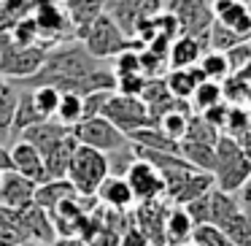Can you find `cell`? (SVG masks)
<instances>
[{
  "label": "cell",
  "mask_w": 251,
  "mask_h": 246,
  "mask_svg": "<svg viewBox=\"0 0 251 246\" xmlns=\"http://www.w3.org/2000/svg\"><path fill=\"white\" fill-rule=\"evenodd\" d=\"M103 119H108L116 130H122L127 138L130 133L141 130V127H151V116H149V109L141 98H130V95H119L111 92L108 100H105L103 111H100Z\"/></svg>",
  "instance_id": "5b68a950"
},
{
  "label": "cell",
  "mask_w": 251,
  "mask_h": 246,
  "mask_svg": "<svg viewBox=\"0 0 251 246\" xmlns=\"http://www.w3.org/2000/svg\"><path fill=\"white\" fill-rule=\"evenodd\" d=\"M213 152H216V168H213L216 190L227 192V195H238L240 187L251 179V157L229 136H219Z\"/></svg>",
  "instance_id": "6da1fadb"
},
{
  "label": "cell",
  "mask_w": 251,
  "mask_h": 246,
  "mask_svg": "<svg viewBox=\"0 0 251 246\" xmlns=\"http://www.w3.org/2000/svg\"><path fill=\"white\" fill-rule=\"evenodd\" d=\"M84 119V103H81V98L78 95H73V92H65L60 98V106H57V114H54V122H60V125H65V127H76L78 122Z\"/></svg>",
  "instance_id": "484cf974"
},
{
  "label": "cell",
  "mask_w": 251,
  "mask_h": 246,
  "mask_svg": "<svg viewBox=\"0 0 251 246\" xmlns=\"http://www.w3.org/2000/svg\"><path fill=\"white\" fill-rule=\"evenodd\" d=\"M114 73L116 79L119 76H132V73H141V57H138V49L135 46H130V49H125L122 55H116L114 60ZM143 76V73H141Z\"/></svg>",
  "instance_id": "e575fe53"
},
{
  "label": "cell",
  "mask_w": 251,
  "mask_h": 246,
  "mask_svg": "<svg viewBox=\"0 0 251 246\" xmlns=\"http://www.w3.org/2000/svg\"><path fill=\"white\" fill-rule=\"evenodd\" d=\"M30 98H33V106L38 109V114L44 119H54L62 92L51 84H41V87H30Z\"/></svg>",
  "instance_id": "cb8c5ba5"
},
{
  "label": "cell",
  "mask_w": 251,
  "mask_h": 246,
  "mask_svg": "<svg viewBox=\"0 0 251 246\" xmlns=\"http://www.w3.org/2000/svg\"><path fill=\"white\" fill-rule=\"evenodd\" d=\"M219 230L232 241V246H251V219L246 217L243 211L227 217L219 224Z\"/></svg>",
  "instance_id": "603a6c76"
},
{
  "label": "cell",
  "mask_w": 251,
  "mask_h": 246,
  "mask_svg": "<svg viewBox=\"0 0 251 246\" xmlns=\"http://www.w3.org/2000/svg\"><path fill=\"white\" fill-rule=\"evenodd\" d=\"M125 179H127V184H130L135 200H141V203L157 200L159 195H165V181H162V176H159L157 168H151L146 160H138V157H135V163L127 168Z\"/></svg>",
  "instance_id": "ba28073f"
},
{
  "label": "cell",
  "mask_w": 251,
  "mask_h": 246,
  "mask_svg": "<svg viewBox=\"0 0 251 246\" xmlns=\"http://www.w3.org/2000/svg\"><path fill=\"white\" fill-rule=\"evenodd\" d=\"M173 17L181 25V35H202L208 33L213 22V11L208 8V0H173L170 3Z\"/></svg>",
  "instance_id": "52a82bcc"
},
{
  "label": "cell",
  "mask_w": 251,
  "mask_h": 246,
  "mask_svg": "<svg viewBox=\"0 0 251 246\" xmlns=\"http://www.w3.org/2000/svg\"><path fill=\"white\" fill-rule=\"evenodd\" d=\"M76 38L84 41V49L95 57V60H103V57H116L125 49H130V38L119 30V25L108 17V14H100L92 25H89L84 33H78Z\"/></svg>",
  "instance_id": "277c9868"
},
{
  "label": "cell",
  "mask_w": 251,
  "mask_h": 246,
  "mask_svg": "<svg viewBox=\"0 0 251 246\" xmlns=\"http://www.w3.org/2000/svg\"><path fill=\"white\" fill-rule=\"evenodd\" d=\"M108 95H111V92H92V95H87V98H81V103H84V119L100 116V111H103Z\"/></svg>",
  "instance_id": "ab89813d"
},
{
  "label": "cell",
  "mask_w": 251,
  "mask_h": 246,
  "mask_svg": "<svg viewBox=\"0 0 251 246\" xmlns=\"http://www.w3.org/2000/svg\"><path fill=\"white\" fill-rule=\"evenodd\" d=\"M11 160H14V170L22 173L25 179H30L33 184H44L46 179V168H44V157L35 146H30L27 141H17L11 149Z\"/></svg>",
  "instance_id": "5bb4252c"
},
{
  "label": "cell",
  "mask_w": 251,
  "mask_h": 246,
  "mask_svg": "<svg viewBox=\"0 0 251 246\" xmlns=\"http://www.w3.org/2000/svg\"><path fill=\"white\" fill-rule=\"evenodd\" d=\"M65 136H71V127L60 125V122H54V119H46V122H41V125L27 127V130L22 133V141H27L30 146H35L41 152V157H44V154L49 152L51 146H57Z\"/></svg>",
  "instance_id": "2e32d148"
},
{
  "label": "cell",
  "mask_w": 251,
  "mask_h": 246,
  "mask_svg": "<svg viewBox=\"0 0 251 246\" xmlns=\"http://www.w3.org/2000/svg\"><path fill=\"white\" fill-rule=\"evenodd\" d=\"M35 187L30 179H25L22 173L11 170V173H0V206L14 208V211H25L33 206Z\"/></svg>",
  "instance_id": "30bf717a"
},
{
  "label": "cell",
  "mask_w": 251,
  "mask_h": 246,
  "mask_svg": "<svg viewBox=\"0 0 251 246\" xmlns=\"http://www.w3.org/2000/svg\"><path fill=\"white\" fill-rule=\"evenodd\" d=\"M197 65L202 68V73H205L208 82H219V84H222L224 79L232 76L229 62H227V57H224L222 52H211V49H208L205 55L200 57V62H197Z\"/></svg>",
  "instance_id": "83f0119b"
},
{
  "label": "cell",
  "mask_w": 251,
  "mask_h": 246,
  "mask_svg": "<svg viewBox=\"0 0 251 246\" xmlns=\"http://www.w3.org/2000/svg\"><path fill=\"white\" fill-rule=\"evenodd\" d=\"M41 122H46V119L38 114V109L33 106V98H30V89H27V92L19 95L17 111H14V122H11V133H14V136H22L27 127L41 125Z\"/></svg>",
  "instance_id": "7402d4cb"
},
{
  "label": "cell",
  "mask_w": 251,
  "mask_h": 246,
  "mask_svg": "<svg viewBox=\"0 0 251 246\" xmlns=\"http://www.w3.org/2000/svg\"><path fill=\"white\" fill-rule=\"evenodd\" d=\"M17 103H19L17 84L8 82L6 92L0 95V136L11 133V122H14V111H17Z\"/></svg>",
  "instance_id": "1f68e13d"
},
{
  "label": "cell",
  "mask_w": 251,
  "mask_h": 246,
  "mask_svg": "<svg viewBox=\"0 0 251 246\" xmlns=\"http://www.w3.org/2000/svg\"><path fill=\"white\" fill-rule=\"evenodd\" d=\"M0 44V76L11 79V82H25L33 79L46 62L44 46H19L11 41V35H3Z\"/></svg>",
  "instance_id": "3957f363"
},
{
  "label": "cell",
  "mask_w": 251,
  "mask_h": 246,
  "mask_svg": "<svg viewBox=\"0 0 251 246\" xmlns=\"http://www.w3.org/2000/svg\"><path fill=\"white\" fill-rule=\"evenodd\" d=\"M211 11L219 25L229 27L246 41L251 38V6L246 0H213Z\"/></svg>",
  "instance_id": "9c48e42d"
},
{
  "label": "cell",
  "mask_w": 251,
  "mask_h": 246,
  "mask_svg": "<svg viewBox=\"0 0 251 246\" xmlns=\"http://www.w3.org/2000/svg\"><path fill=\"white\" fill-rule=\"evenodd\" d=\"M135 3H141V0H135Z\"/></svg>",
  "instance_id": "f907efd6"
},
{
  "label": "cell",
  "mask_w": 251,
  "mask_h": 246,
  "mask_svg": "<svg viewBox=\"0 0 251 246\" xmlns=\"http://www.w3.org/2000/svg\"><path fill=\"white\" fill-rule=\"evenodd\" d=\"M240 41H246V38H240L238 33H232L229 27H224V25H219L216 19L211 22V27H208V46H211V52H229L232 46H238Z\"/></svg>",
  "instance_id": "f546056e"
},
{
  "label": "cell",
  "mask_w": 251,
  "mask_h": 246,
  "mask_svg": "<svg viewBox=\"0 0 251 246\" xmlns=\"http://www.w3.org/2000/svg\"><path fill=\"white\" fill-rule=\"evenodd\" d=\"M181 246H197V244H195V241H186V244H181Z\"/></svg>",
  "instance_id": "c3c4849f"
},
{
  "label": "cell",
  "mask_w": 251,
  "mask_h": 246,
  "mask_svg": "<svg viewBox=\"0 0 251 246\" xmlns=\"http://www.w3.org/2000/svg\"><path fill=\"white\" fill-rule=\"evenodd\" d=\"M30 17H33V22L38 25L41 35H51V38H57V41H62V33L71 27L65 8H62L57 0H35Z\"/></svg>",
  "instance_id": "8fae6325"
},
{
  "label": "cell",
  "mask_w": 251,
  "mask_h": 246,
  "mask_svg": "<svg viewBox=\"0 0 251 246\" xmlns=\"http://www.w3.org/2000/svg\"><path fill=\"white\" fill-rule=\"evenodd\" d=\"M95 197L100 200V206L111 208V211H127V208H132V203H135V195H132L127 179L125 176H111V173L100 181Z\"/></svg>",
  "instance_id": "7c38bea8"
},
{
  "label": "cell",
  "mask_w": 251,
  "mask_h": 246,
  "mask_svg": "<svg viewBox=\"0 0 251 246\" xmlns=\"http://www.w3.org/2000/svg\"><path fill=\"white\" fill-rule=\"evenodd\" d=\"M246 3H249V6H251V0H246Z\"/></svg>",
  "instance_id": "681fc988"
},
{
  "label": "cell",
  "mask_w": 251,
  "mask_h": 246,
  "mask_svg": "<svg viewBox=\"0 0 251 246\" xmlns=\"http://www.w3.org/2000/svg\"><path fill=\"white\" fill-rule=\"evenodd\" d=\"M178 154L192 165L195 170H202V173H211L216 168V152L213 146H205V143H192V141H181Z\"/></svg>",
  "instance_id": "44dd1931"
},
{
  "label": "cell",
  "mask_w": 251,
  "mask_h": 246,
  "mask_svg": "<svg viewBox=\"0 0 251 246\" xmlns=\"http://www.w3.org/2000/svg\"><path fill=\"white\" fill-rule=\"evenodd\" d=\"M116 246H151V244H149V238L138 227H130L119 235V244Z\"/></svg>",
  "instance_id": "b9f144b4"
},
{
  "label": "cell",
  "mask_w": 251,
  "mask_h": 246,
  "mask_svg": "<svg viewBox=\"0 0 251 246\" xmlns=\"http://www.w3.org/2000/svg\"><path fill=\"white\" fill-rule=\"evenodd\" d=\"M25 241H27V235H25L22 230L0 222V246H19V244H25Z\"/></svg>",
  "instance_id": "60d3db41"
},
{
  "label": "cell",
  "mask_w": 251,
  "mask_h": 246,
  "mask_svg": "<svg viewBox=\"0 0 251 246\" xmlns=\"http://www.w3.org/2000/svg\"><path fill=\"white\" fill-rule=\"evenodd\" d=\"M105 3L108 0H65V14H68V22H71L73 33H84L100 14H105Z\"/></svg>",
  "instance_id": "e0dca14e"
},
{
  "label": "cell",
  "mask_w": 251,
  "mask_h": 246,
  "mask_svg": "<svg viewBox=\"0 0 251 246\" xmlns=\"http://www.w3.org/2000/svg\"><path fill=\"white\" fill-rule=\"evenodd\" d=\"M157 127L165 133L168 138L173 141H184L186 138V130H189V111L184 109H173V111H165L162 116L157 119Z\"/></svg>",
  "instance_id": "d4e9b609"
},
{
  "label": "cell",
  "mask_w": 251,
  "mask_h": 246,
  "mask_svg": "<svg viewBox=\"0 0 251 246\" xmlns=\"http://www.w3.org/2000/svg\"><path fill=\"white\" fill-rule=\"evenodd\" d=\"M232 76H235V79H238V82H243V84H246V87H251V60H249V62H246V65H243V68H240V71H235V73H232Z\"/></svg>",
  "instance_id": "f6af8a7d"
},
{
  "label": "cell",
  "mask_w": 251,
  "mask_h": 246,
  "mask_svg": "<svg viewBox=\"0 0 251 246\" xmlns=\"http://www.w3.org/2000/svg\"><path fill=\"white\" fill-rule=\"evenodd\" d=\"M222 103V84L219 82H202L195 87V92H192L189 98V106L192 111H197V114H202V111H208L211 106Z\"/></svg>",
  "instance_id": "4316f807"
},
{
  "label": "cell",
  "mask_w": 251,
  "mask_h": 246,
  "mask_svg": "<svg viewBox=\"0 0 251 246\" xmlns=\"http://www.w3.org/2000/svg\"><path fill=\"white\" fill-rule=\"evenodd\" d=\"M146 76H141V73H132V76H119L116 79V89L114 92L119 95H130V98H141L143 89H146Z\"/></svg>",
  "instance_id": "74e56055"
},
{
  "label": "cell",
  "mask_w": 251,
  "mask_h": 246,
  "mask_svg": "<svg viewBox=\"0 0 251 246\" xmlns=\"http://www.w3.org/2000/svg\"><path fill=\"white\" fill-rule=\"evenodd\" d=\"M192 241H195L197 246H232V241H229L219 227H213V224H200V227H195Z\"/></svg>",
  "instance_id": "d590c367"
},
{
  "label": "cell",
  "mask_w": 251,
  "mask_h": 246,
  "mask_svg": "<svg viewBox=\"0 0 251 246\" xmlns=\"http://www.w3.org/2000/svg\"><path fill=\"white\" fill-rule=\"evenodd\" d=\"M249 92H251V87H246V84L238 82L235 76H229L222 82V100L229 106H243L246 100H249Z\"/></svg>",
  "instance_id": "8d00e7d4"
},
{
  "label": "cell",
  "mask_w": 251,
  "mask_h": 246,
  "mask_svg": "<svg viewBox=\"0 0 251 246\" xmlns=\"http://www.w3.org/2000/svg\"><path fill=\"white\" fill-rule=\"evenodd\" d=\"M219 136L222 133L216 127H211L202 116H189V130H186V138L184 141H192V143H205V146H216Z\"/></svg>",
  "instance_id": "4dcf8cb0"
},
{
  "label": "cell",
  "mask_w": 251,
  "mask_h": 246,
  "mask_svg": "<svg viewBox=\"0 0 251 246\" xmlns=\"http://www.w3.org/2000/svg\"><path fill=\"white\" fill-rule=\"evenodd\" d=\"M19 246H49V244H41V241H25V244H19Z\"/></svg>",
  "instance_id": "bcb514c9"
},
{
  "label": "cell",
  "mask_w": 251,
  "mask_h": 246,
  "mask_svg": "<svg viewBox=\"0 0 251 246\" xmlns=\"http://www.w3.org/2000/svg\"><path fill=\"white\" fill-rule=\"evenodd\" d=\"M6 87H8V82H6V79H3V76H0V95L6 92Z\"/></svg>",
  "instance_id": "7dc6e473"
},
{
  "label": "cell",
  "mask_w": 251,
  "mask_h": 246,
  "mask_svg": "<svg viewBox=\"0 0 251 246\" xmlns=\"http://www.w3.org/2000/svg\"><path fill=\"white\" fill-rule=\"evenodd\" d=\"M78 141L71 136H65L57 146H51L49 152L44 154V168H46V179L54 181V179H68V168H71V160L76 154Z\"/></svg>",
  "instance_id": "9a60e30c"
},
{
  "label": "cell",
  "mask_w": 251,
  "mask_h": 246,
  "mask_svg": "<svg viewBox=\"0 0 251 246\" xmlns=\"http://www.w3.org/2000/svg\"><path fill=\"white\" fill-rule=\"evenodd\" d=\"M208 44V33L202 35H178V38L170 44L168 49V65L170 68H178V71H184V68H192L200 62V57L205 55L202 52V46Z\"/></svg>",
  "instance_id": "4fadbf2b"
},
{
  "label": "cell",
  "mask_w": 251,
  "mask_h": 246,
  "mask_svg": "<svg viewBox=\"0 0 251 246\" xmlns=\"http://www.w3.org/2000/svg\"><path fill=\"white\" fill-rule=\"evenodd\" d=\"M138 57H141V73L146 79H159V73L165 71V60H168V55H162V52H154L151 46H146L143 52H138Z\"/></svg>",
  "instance_id": "836d02e7"
},
{
  "label": "cell",
  "mask_w": 251,
  "mask_h": 246,
  "mask_svg": "<svg viewBox=\"0 0 251 246\" xmlns=\"http://www.w3.org/2000/svg\"><path fill=\"white\" fill-rule=\"evenodd\" d=\"M38 38L41 33H38V25L33 22V17H22L11 30V41L19 46H38Z\"/></svg>",
  "instance_id": "d6a6232c"
},
{
  "label": "cell",
  "mask_w": 251,
  "mask_h": 246,
  "mask_svg": "<svg viewBox=\"0 0 251 246\" xmlns=\"http://www.w3.org/2000/svg\"><path fill=\"white\" fill-rule=\"evenodd\" d=\"M162 82H165V87H168L170 98H176V100H189L192 92H195V82L189 79L186 68H184V71H178V68H170L168 76H165Z\"/></svg>",
  "instance_id": "f1b7e54d"
},
{
  "label": "cell",
  "mask_w": 251,
  "mask_h": 246,
  "mask_svg": "<svg viewBox=\"0 0 251 246\" xmlns=\"http://www.w3.org/2000/svg\"><path fill=\"white\" fill-rule=\"evenodd\" d=\"M238 203H240V211H243L246 217L251 219V179L246 181L243 187H240V192H238Z\"/></svg>",
  "instance_id": "7bdbcfd3"
},
{
  "label": "cell",
  "mask_w": 251,
  "mask_h": 246,
  "mask_svg": "<svg viewBox=\"0 0 251 246\" xmlns=\"http://www.w3.org/2000/svg\"><path fill=\"white\" fill-rule=\"evenodd\" d=\"M224 57H227V62H229V71L232 73L240 71V68L251 60V44L249 41H240L238 46H232L229 52H224Z\"/></svg>",
  "instance_id": "f35d334b"
},
{
  "label": "cell",
  "mask_w": 251,
  "mask_h": 246,
  "mask_svg": "<svg viewBox=\"0 0 251 246\" xmlns=\"http://www.w3.org/2000/svg\"><path fill=\"white\" fill-rule=\"evenodd\" d=\"M73 138H76L81 146H92L103 154H111L116 149L130 146V138L125 136L122 130H116L108 119L103 116H92V119H81L76 127H73Z\"/></svg>",
  "instance_id": "8992f818"
},
{
  "label": "cell",
  "mask_w": 251,
  "mask_h": 246,
  "mask_svg": "<svg viewBox=\"0 0 251 246\" xmlns=\"http://www.w3.org/2000/svg\"><path fill=\"white\" fill-rule=\"evenodd\" d=\"M68 197H78L76 190H73V184L68 179H54V181H44V184L35 187L33 203L38 208H44V211H54V208L60 206L62 200H68Z\"/></svg>",
  "instance_id": "ac0fdd59"
},
{
  "label": "cell",
  "mask_w": 251,
  "mask_h": 246,
  "mask_svg": "<svg viewBox=\"0 0 251 246\" xmlns=\"http://www.w3.org/2000/svg\"><path fill=\"white\" fill-rule=\"evenodd\" d=\"M192 233H195V222L189 219V214H186V208H173V211H168V217H165V241L168 244H186V241H192Z\"/></svg>",
  "instance_id": "ffe728a7"
},
{
  "label": "cell",
  "mask_w": 251,
  "mask_h": 246,
  "mask_svg": "<svg viewBox=\"0 0 251 246\" xmlns=\"http://www.w3.org/2000/svg\"><path fill=\"white\" fill-rule=\"evenodd\" d=\"M14 170V160H11V152L6 146H0V173H11Z\"/></svg>",
  "instance_id": "ee69618b"
},
{
  "label": "cell",
  "mask_w": 251,
  "mask_h": 246,
  "mask_svg": "<svg viewBox=\"0 0 251 246\" xmlns=\"http://www.w3.org/2000/svg\"><path fill=\"white\" fill-rule=\"evenodd\" d=\"M130 143L132 146H141V149H149V152H165V154H178V149H181V143L168 138L157 125L141 127V130L130 133Z\"/></svg>",
  "instance_id": "d6986e66"
},
{
  "label": "cell",
  "mask_w": 251,
  "mask_h": 246,
  "mask_svg": "<svg viewBox=\"0 0 251 246\" xmlns=\"http://www.w3.org/2000/svg\"><path fill=\"white\" fill-rule=\"evenodd\" d=\"M249 44H251V38H249Z\"/></svg>",
  "instance_id": "816d5d0a"
},
{
  "label": "cell",
  "mask_w": 251,
  "mask_h": 246,
  "mask_svg": "<svg viewBox=\"0 0 251 246\" xmlns=\"http://www.w3.org/2000/svg\"><path fill=\"white\" fill-rule=\"evenodd\" d=\"M108 176V154L92 146H76V154L68 168V181L73 184L78 197H95L100 181Z\"/></svg>",
  "instance_id": "7a4b0ae2"
}]
</instances>
